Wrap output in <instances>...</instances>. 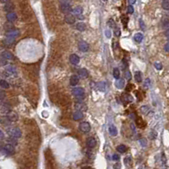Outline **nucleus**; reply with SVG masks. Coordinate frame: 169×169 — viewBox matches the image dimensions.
<instances>
[{"label":"nucleus","mask_w":169,"mask_h":169,"mask_svg":"<svg viewBox=\"0 0 169 169\" xmlns=\"http://www.w3.org/2000/svg\"><path fill=\"white\" fill-rule=\"evenodd\" d=\"M134 78L136 80V82L138 83H140L142 82V73L140 72H136L134 73Z\"/></svg>","instance_id":"bb28decb"},{"label":"nucleus","mask_w":169,"mask_h":169,"mask_svg":"<svg viewBox=\"0 0 169 169\" xmlns=\"http://www.w3.org/2000/svg\"><path fill=\"white\" fill-rule=\"evenodd\" d=\"M7 118L10 121H18L19 119V116H18V115L16 114L15 112H14V111H9V112L7 114Z\"/></svg>","instance_id":"6e6552de"},{"label":"nucleus","mask_w":169,"mask_h":169,"mask_svg":"<svg viewBox=\"0 0 169 169\" xmlns=\"http://www.w3.org/2000/svg\"><path fill=\"white\" fill-rule=\"evenodd\" d=\"M79 83V77L76 75H72L70 78V84L72 86H76Z\"/></svg>","instance_id":"dca6fc26"},{"label":"nucleus","mask_w":169,"mask_h":169,"mask_svg":"<svg viewBox=\"0 0 169 169\" xmlns=\"http://www.w3.org/2000/svg\"><path fill=\"white\" fill-rule=\"evenodd\" d=\"M0 121H1L2 124H4V125H9V123H10V121H9L7 117H5V118H1V119H0Z\"/></svg>","instance_id":"72a5a7b5"},{"label":"nucleus","mask_w":169,"mask_h":169,"mask_svg":"<svg viewBox=\"0 0 169 169\" xmlns=\"http://www.w3.org/2000/svg\"><path fill=\"white\" fill-rule=\"evenodd\" d=\"M162 26H163V27L169 26V20L167 19V18L163 19V21H162Z\"/></svg>","instance_id":"f704fd0d"},{"label":"nucleus","mask_w":169,"mask_h":169,"mask_svg":"<svg viewBox=\"0 0 169 169\" xmlns=\"http://www.w3.org/2000/svg\"><path fill=\"white\" fill-rule=\"evenodd\" d=\"M97 88L100 91H101V92H104V91L106 90V83L104 82L99 83L97 84Z\"/></svg>","instance_id":"cd10ccee"},{"label":"nucleus","mask_w":169,"mask_h":169,"mask_svg":"<svg viewBox=\"0 0 169 169\" xmlns=\"http://www.w3.org/2000/svg\"><path fill=\"white\" fill-rule=\"evenodd\" d=\"M15 38H9V37H6V38L4 40V44L5 46H11L13 43H15Z\"/></svg>","instance_id":"f3484780"},{"label":"nucleus","mask_w":169,"mask_h":169,"mask_svg":"<svg viewBox=\"0 0 169 169\" xmlns=\"http://www.w3.org/2000/svg\"><path fill=\"white\" fill-rule=\"evenodd\" d=\"M4 9V11L8 12V13L12 12L15 9V5L13 4L12 3H7V4H5Z\"/></svg>","instance_id":"6ab92c4d"},{"label":"nucleus","mask_w":169,"mask_h":169,"mask_svg":"<svg viewBox=\"0 0 169 169\" xmlns=\"http://www.w3.org/2000/svg\"><path fill=\"white\" fill-rule=\"evenodd\" d=\"M10 0H0V2L3 3V4H6V3H9Z\"/></svg>","instance_id":"5fc2aeb1"},{"label":"nucleus","mask_w":169,"mask_h":169,"mask_svg":"<svg viewBox=\"0 0 169 169\" xmlns=\"http://www.w3.org/2000/svg\"><path fill=\"white\" fill-rule=\"evenodd\" d=\"M154 66H155V69H157V70H161L162 69V65L161 63H159V62H155V64H154Z\"/></svg>","instance_id":"c9c22d12"},{"label":"nucleus","mask_w":169,"mask_h":169,"mask_svg":"<svg viewBox=\"0 0 169 169\" xmlns=\"http://www.w3.org/2000/svg\"><path fill=\"white\" fill-rule=\"evenodd\" d=\"M109 133L111 136H116V135L117 134V129L114 125H110V126L109 127Z\"/></svg>","instance_id":"b1692460"},{"label":"nucleus","mask_w":169,"mask_h":169,"mask_svg":"<svg viewBox=\"0 0 169 169\" xmlns=\"http://www.w3.org/2000/svg\"><path fill=\"white\" fill-rule=\"evenodd\" d=\"M108 25H109L110 27H114V26H115V21H113L112 19H110L109 21H108Z\"/></svg>","instance_id":"58836bf2"},{"label":"nucleus","mask_w":169,"mask_h":169,"mask_svg":"<svg viewBox=\"0 0 169 169\" xmlns=\"http://www.w3.org/2000/svg\"><path fill=\"white\" fill-rule=\"evenodd\" d=\"M72 117H73L74 121H80V120H82L83 118V114L82 111L77 110L76 112L73 113Z\"/></svg>","instance_id":"2eb2a0df"},{"label":"nucleus","mask_w":169,"mask_h":169,"mask_svg":"<svg viewBox=\"0 0 169 169\" xmlns=\"http://www.w3.org/2000/svg\"><path fill=\"white\" fill-rule=\"evenodd\" d=\"M134 40L136 41L137 43H141L143 41V38H144V36L142 33H136V34L134 35Z\"/></svg>","instance_id":"393cba45"},{"label":"nucleus","mask_w":169,"mask_h":169,"mask_svg":"<svg viewBox=\"0 0 169 169\" xmlns=\"http://www.w3.org/2000/svg\"><path fill=\"white\" fill-rule=\"evenodd\" d=\"M60 11H61L63 14H66L68 15L71 12H72V6L68 4H61L60 6Z\"/></svg>","instance_id":"7ed1b4c3"},{"label":"nucleus","mask_w":169,"mask_h":169,"mask_svg":"<svg viewBox=\"0 0 169 169\" xmlns=\"http://www.w3.org/2000/svg\"><path fill=\"white\" fill-rule=\"evenodd\" d=\"M161 6L166 10H169V0H163L161 3Z\"/></svg>","instance_id":"c85d7f7f"},{"label":"nucleus","mask_w":169,"mask_h":169,"mask_svg":"<svg viewBox=\"0 0 169 169\" xmlns=\"http://www.w3.org/2000/svg\"><path fill=\"white\" fill-rule=\"evenodd\" d=\"M112 160L113 161H119L120 160V155L117 154H114L112 155Z\"/></svg>","instance_id":"ea45409f"},{"label":"nucleus","mask_w":169,"mask_h":169,"mask_svg":"<svg viewBox=\"0 0 169 169\" xmlns=\"http://www.w3.org/2000/svg\"><path fill=\"white\" fill-rule=\"evenodd\" d=\"M114 34L116 35V37H120V35H121V32H120V30H119V29H116V31L114 32Z\"/></svg>","instance_id":"8fccbe9b"},{"label":"nucleus","mask_w":169,"mask_h":169,"mask_svg":"<svg viewBox=\"0 0 169 169\" xmlns=\"http://www.w3.org/2000/svg\"><path fill=\"white\" fill-rule=\"evenodd\" d=\"M4 29L6 30L7 32L10 31V30L14 29V26L12 25V22H7L4 24Z\"/></svg>","instance_id":"c756f323"},{"label":"nucleus","mask_w":169,"mask_h":169,"mask_svg":"<svg viewBox=\"0 0 169 169\" xmlns=\"http://www.w3.org/2000/svg\"><path fill=\"white\" fill-rule=\"evenodd\" d=\"M164 49H165V51L169 52V42L167 43V44L165 45V47H164Z\"/></svg>","instance_id":"3c124183"},{"label":"nucleus","mask_w":169,"mask_h":169,"mask_svg":"<svg viewBox=\"0 0 169 169\" xmlns=\"http://www.w3.org/2000/svg\"><path fill=\"white\" fill-rule=\"evenodd\" d=\"M20 35V31L19 30H15L12 29L10 31H9L6 32V37H9V38H17V37Z\"/></svg>","instance_id":"1a4fd4ad"},{"label":"nucleus","mask_w":169,"mask_h":169,"mask_svg":"<svg viewBox=\"0 0 169 169\" xmlns=\"http://www.w3.org/2000/svg\"><path fill=\"white\" fill-rule=\"evenodd\" d=\"M1 56L4 60H12L15 59V57H14V55H13V54L10 53V52H9V51H4V52L2 53Z\"/></svg>","instance_id":"9b49d317"},{"label":"nucleus","mask_w":169,"mask_h":169,"mask_svg":"<svg viewBox=\"0 0 169 169\" xmlns=\"http://www.w3.org/2000/svg\"><path fill=\"white\" fill-rule=\"evenodd\" d=\"M150 79L147 78L146 80H145V82H144V87H145V88H148L149 86H150Z\"/></svg>","instance_id":"a18cd8bd"},{"label":"nucleus","mask_w":169,"mask_h":169,"mask_svg":"<svg viewBox=\"0 0 169 169\" xmlns=\"http://www.w3.org/2000/svg\"><path fill=\"white\" fill-rule=\"evenodd\" d=\"M4 133L2 132V130H0V138H4Z\"/></svg>","instance_id":"4d7b16f0"},{"label":"nucleus","mask_w":169,"mask_h":169,"mask_svg":"<svg viewBox=\"0 0 169 169\" xmlns=\"http://www.w3.org/2000/svg\"><path fill=\"white\" fill-rule=\"evenodd\" d=\"M125 164L126 165H129L130 164V162H131V158L130 157H127V158H125Z\"/></svg>","instance_id":"de8ad7c7"},{"label":"nucleus","mask_w":169,"mask_h":169,"mask_svg":"<svg viewBox=\"0 0 169 169\" xmlns=\"http://www.w3.org/2000/svg\"><path fill=\"white\" fill-rule=\"evenodd\" d=\"M127 86H128V88L127 89V91H129V90L131 89V88H132V86H133V85H131V84H129V85H127Z\"/></svg>","instance_id":"bf43d9fd"},{"label":"nucleus","mask_w":169,"mask_h":169,"mask_svg":"<svg viewBox=\"0 0 169 169\" xmlns=\"http://www.w3.org/2000/svg\"><path fill=\"white\" fill-rule=\"evenodd\" d=\"M78 48H79V50L82 52H87L88 50L89 49V43L84 42V41H82V42H79L78 43Z\"/></svg>","instance_id":"423d86ee"},{"label":"nucleus","mask_w":169,"mask_h":169,"mask_svg":"<svg viewBox=\"0 0 169 169\" xmlns=\"http://www.w3.org/2000/svg\"><path fill=\"white\" fill-rule=\"evenodd\" d=\"M78 75L83 78H86V77H89V72H88L86 69H80L78 71Z\"/></svg>","instance_id":"5701e85b"},{"label":"nucleus","mask_w":169,"mask_h":169,"mask_svg":"<svg viewBox=\"0 0 169 169\" xmlns=\"http://www.w3.org/2000/svg\"><path fill=\"white\" fill-rule=\"evenodd\" d=\"M72 94L75 97H77V99H81V98L84 97V94H85V90H84L83 88H75L73 89L72 91Z\"/></svg>","instance_id":"f03ea898"},{"label":"nucleus","mask_w":169,"mask_h":169,"mask_svg":"<svg viewBox=\"0 0 169 169\" xmlns=\"http://www.w3.org/2000/svg\"><path fill=\"white\" fill-rule=\"evenodd\" d=\"M6 132H7V133L9 135L10 137L12 138H21V130L20 129L19 127H9L7 128V130H6Z\"/></svg>","instance_id":"f257e3e1"},{"label":"nucleus","mask_w":169,"mask_h":169,"mask_svg":"<svg viewBox=\"0 0 169 169\" xmlns=\"http://www.w3.org/2000/svg\"><path fill=\"white\" fill-rule=\"evenodd\" d=\"M103 1H107V0H103Z\"/></svg>","instance_id":"052dcab7"},{"label":"nucleus","mask_w":169,"mask_h":169,"mask_svg":"<svg viewBox=\"0 0 169 169\" xmlns=\"http://www.w3.org/2000/svg\"><path fill=\"white\" fill-rule=\"evenodd\" d=\"M140 110H141L144 114H147V113L149 112V111H150V108H149L148 106H144L141 107Z\"/></svg>","instance_id":"473e14b6"},{"label":"nucleus","mask_w":169,"mask_h":169,"mask_svg":"<svg viewBox=\"0 0 169 169\" xmlns=\"http://www.w3.org/2000/svg\"><path fill=\"white\" fill-rule=\"evenodd\" d=\"M0 86H1L3 89H9V84L8 82H6L5 80H1L0 81Z\"/></svg>","instance_id":"7c9ffc66"},{"label":"nucleus","mask_w":169,"mask_h":169,"mask_svg":"<svg viewBox=\"0 0 169 169\" xmlns=\"http://www.w3.org/2000/svg\"><path fill=\"white\" fill-rule=\"evenodd\" d=\"M128 2H129L130 4H134L136 3V0H128Z\"/></svg>","instance_id":"603ef678"},{"label":"nucleus","mask_w":169,"mask_h":169,"mask_svg":"<svg viewBox=\"0 0 169 169\" xmlns=\"http://www.w3.org/2000/svg\"><path fill=\"white\" fill-rule=\"evenodd\" d=\"M139 143H140V144L143 147H145L147 145V141H146V139H145V138H142V139H140L139 140Z\"/></svg>","instance_id":"e433bc0d"},{"label":"nucleus","mask_w":169,"mask_h":169,"mask_svg":"<svg viewBox=\"0 0 169 169\" xmlns=\"http://www.w3.org/2000/svg\"><path fill=\"white\" fill-rule=\"evenodd\" d=\"M65 21L66 23H68V24H74L76 21V18L75 16L72 15H66L65 16Z\"/></svg>","instance_id":"4468645a"},{"label":"nucleus","mask_w":169,"mask_h":169,"mask_svg":"<svg viewBox=\"0 0 169 169\" xmlns=\"http://www.w3.org/2000/svg\"><path fill=\"white\" fill-rule=\"evenodd\" d=\"M113 77H114L116 79L119 78V77H120V71H119V69L115 68V69L113 70Z\"/></svg>","instance_id":"2f4dec72"},{"label":"nucleus","mask_w":169,"mask_h":169,"mask_svg":"<svg viewBox=\"0 0 169 169\" xmlns=\"http://www.w3.org/2000/svg\"><path fill=\"white\" fill-rule=\"evenodd\" d=\"M77 30H78L79 32H84L86 30V25L83 22H78L76 25Z\"/></svg>","instance_id":"4be33fe9"},{"label":"nucleus","mask_w":169,"mask_h":169,"mask_svg":"<svg viewBox=\"0 0 169 169\" xmlns=\"http://www.w3.org/2000/svg\"><path fill=\"white\" fill-rule=\"evenodd\" d=\"M6 96V93L4 92V90H0V100H4Z\"/></svg>","instance_id":"4c0bfd02"},{"label":"nucleus","mask_w":169,"mask_h":169,"mask_svg":"<svg viewBox=\"0 0 169 169\" xmlns=\"http://www.w3.org/2000/svg\"><path fill=\"white\" fill-rule=\"evenodd\" d=\"M6 18H7V21L9 22H13V21H16V19H17V15H16L15 12H9L7 14V15H6Z\"/></svg>","instance_id":"f8f14e48"},{"label":"nucleus","mask_w":169,"mask_h":169,"mask_svg":"<svg viewBox=\"0 0 169 169\" xmlns=\"http://www.w3.org/2000/svg\"><path fill=\"white\" fill-rule=\"evenodd\" d=\"M82 169H94L93 167H89V166H86V167H83Z\"/></svg>","instance_id":"864d4df0"},{"label":"nucleus","mask_w":169,"mask_h":169,"mask_svg":"<svg viewBox=\"0 0 169 169\" xmlns=\"http://www.w3.org/2000/svg\"><path fill=\"white\" fill-rule=\"evenodd\" d=\"M60 2V4H71V0H59Z\"/></svg>","instance_id":"c03bdc74"},{"label":"nucleus","mask_w":169,"mask_h":169,"mask_svg":"<svg viewBox=\"0 0 169 169\" xmlns=\"http://www.w3.org/2000/svg\"><path fill=\"white\" fill-rule=\"evenodd\" d=\"M70 62L73 64V65H77L80 62V58L78 55H75V54H72L70 56Z\"/></svg>","instance_id":"ddd939ff"},{"label":"nucleus","mask_w":169,"mask_h":169,"mask_svg":"<svg viewBox=\"0 0 169 169\" xmlns=\"http://www.w3.org/2000/svg\"><path fill=\"white\" fill-rule=\"evenodd\" d=\"M4 65H5V61H4V60H0V66H4Z\"/></svg>","instance_id":"6e6d98bb"},{"label":"nucleus","mask_w":169,"mask_h":169,"mask_svg":"<svg viewBox=\"0 0 169 169\" xmlns=\"http://www.w3.org/2000/svg\"><path fill=\"white\" fill-rule=\"evenodd\" d=\"M4 151L7 153L8 155H13L15 153V147H14V145L11 144H5L4 145Z\"/></svg>","instance_id":"39448f33"},{"label":"nucleus","mask_w":169,"mask_h":169,"mask_svg":"<svg viewBox=\"0 0 169 169\" xmlns=\"http://www.w3.org/2000/svg\"><path fill=\"white\" fill-rule=\"evenodd\" d=\"M165 35L167 36V37H168V38H169V29H168V30H167V31H166V32H165Z\"/></svg>","instance_id":"13d9d810"},{"label":"nucleus","mask_w":169,"mask_h":169,"mask_svg":"<svg viewBox=\"0 0 169 169\" xmlns=\"http://www.w3.org/2000/svg\"><path fill=\"white\" fill-rule=\"evenodd\" d=\"M139 25H140V27H141L142 30L145 29V26H144V23L143 21V20H139Z\"/></svg>","instance_id":"37998d69"},{"label":"nucleus","mask_w":169,"mask_h":169,"mask_svg":"<svg viewBox=\"0 0 169 169\" xmlns=\"http://www.w3.org/2000/svg\"><path fill=\"white\" fill-rule=\"evenodd\" d=\"M5 72H7L9 75H17V70L15 66H8L5 67Z\"/></svg>","instance_id":"0eeeda50"},{"label":"nucleus","mask_w":169,"mask_h":169,"mask_svg":"<svg viewBox=\"0 0 169 169\" xmlns=\"http://www.w3.org/2000/svg\"><path fill=\"white\" fill-rule=\"evenodd\" d=\"M97 144V142L95 140V138H93V137H89V138L87 139V146L90 148V149H93L96 146Z\"/></svg>","instance_id":"9d476101"},{"label":"nucleus","mask_w":169,"mask_h":169,"mask_svg":"<svg viewBox=\"0 0 169 169\" xmlns=\"http://www.w3.org/2000/svg\"><path fill=\"white\" fill-rule=\"evenodd\" d=\"M133 11H134V9H133V7L132 5H129L127 7V12L129 13V14H133Z\"/></svg>","instance_id":"a19ab883"},{"label":"nucleus","mask_w":169,"mask_h":169,"mask_svg":"<svg viewBox=\"0 0 169 169\" xmlns=\"http://www.w3.org/2000/svg\"><path fill=\"white\" fill-rule=\"evenodd\" d=\"M125 76H126V77H127V80H130V79L132 78L131 74H130V72H128V71L126 72V74H125Z\"/></svg>","instance_id":"09e8293b"},{"label":"nucleus","mask_w":169,"mask_h":169,"mask_svg":"<svg viewBox=\"0 0 169 169\" xmlns=\"http://www.w3.org/2000/svg\"><path fill=\"white\" fill-rule=\"evenodd\" d=\"M168 41H169V38H168Z\"/></svg>","instance_id":"680f3d73"},{"label":"nucleus","mask_w":169,"mask_h":169,"mask_svg":"<svg viewBox=\"0 0 169 169\" xmlns=\"http://www.w3.org/2000/svg\"><path fill=\"white\" fill-rule=\"evenodd\" d=\"M106 38H110V37H111V33H110V30H106Z\"/></svg>","instance_id":"49530a36"},{"label":"nucleus","mask_w":169,"mask_h":169,"mask_svg":"<svg viewBox=\"0 0 169 169\" xmlns=\"http://www.w3.org/2000/svg\"><path fill=\"white\" fill-rule=\"evenodd\" d=\"M113 168L114 169H121V163H119V162H116V164L113 165Z\"/></svg>","instance_id":"79ce46f5"},{"label":"nucleus","mask_w":169,"mask_h":169,"mask_svg":"<svg viewBox=\"0 0 169 169\" xmlns=\"http://www.w3.org/2000/svg\"><path fill=\"white\" fill-rule=\"evenodd\" d=\"M116 150L119 152V153H125L127 151V147L125 146L124 144H120L116 147Z\"/></svg>","instance_id":"a878e982"},{"label":"nucleus","mask_w":169,"mask_h":169,"mask_svg":"<svg viewBox=\"0 0 169 169\" xmlns=\"http://www.w3.org/2000/svg\"><path fill=\"white\" fill-rule=\"evenodd\" d=\"M116 86L117 89H123L124 86H125V81L124 79L123 78H118L116 80Z\"/></svg>","instance_id":"a211bd4d"},{"label":"nucleus","mask_w":169,"mask_h":169,"mask_svg":"<svg viewBox=\"0 0 169 169\" xmlns=\"http://www.w3.org/2000/svg\"><path fill=\"white\" fill-rule=\"evenodd\" d=\"M79 129L82 131L83 133H89V132L91 130V126L89 123H87V121H83V123L80 124Z\"/></svg>","instance_id":"20e7f679"},{"label":"nucleus","mask_w":169,"mask_h":169,"mask_svg":"<svg viewBox=\"0 0 169 169\" xmlns=\"http://www.w3.org/2000/svg\"><path fill=\"white\" fill-rule=\"evenodd\" d=\"M83 11V9L82 7H81V6H77L76 8H74V9H72L73 14H74V15H77V16H78V15H82Z\"/></svg>","instance_id":"412c9836"},{"label":"nucleus","mask_w":169,"mask_h":169,"mask_svg":"<svg viewBox=\"0 0 169 169\" xmlns=\"http://www.w3.org/2000/svg\"><path fill=\"white\" fill-rule=\"evenodd\" d=\"M75 108L77 110H80V111H84L87 110V106L85 104L83 103H77L75 104Z\"/></svg>","instance_id":"aec40b11"}]
</instances>
